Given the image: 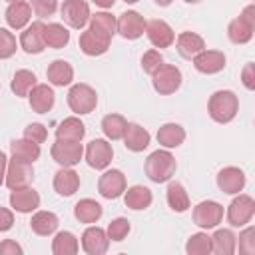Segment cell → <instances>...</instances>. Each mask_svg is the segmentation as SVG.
<instances>
[{
	"label": "cell",
	"instance_id": "1",
	"mask_svg": "<svg viewBox=\"0 0 255 255\" xmlns=\"http://www.w3.org/2000/svg\"><path fill=\"white\" fill-rule=\"evenodd\" d=\"M209 118L217 124H229L239 112V98L231 90H217L207 102Z\"/></svg>",
	"mask_w": 255,
	"mask_h": 255
},
{
	"label": "cell",
	"instance_id": "2",
	"mask_svg": "<svg viewBox=\"0 0 255 255\" xmlns=\"http://www.w3.org/2000/svg\"><path fill=\"white\" fill-rule=\"evenodd\" d=\"M177 161L167 149H155L145 159V175L153 183H165L175 175Z\"/></svg>",
	"mask_w": 255,
	"mask_h": 255
},
{
	"label": "cell",
	"instance_id": "3",
	"mask_svg": "<svg viewBox=\"0 0 255 255\" xmlns=\"http://www.w3.org/2000/svg\"><path fill=\"white\" fill-rule=\"evenodd\" d=\"M255 32V6L249 4L241 10L237 18H233L227 26V38L233 44H247L251 42Z\"/></svg>",
	"mask_w": 255,
	"mask_h": 255
},
{
	"label": "cell",
	"instance_id": "4",
	"mask_svg": "<svg viewBox=\"0 0 255 255\" xmlns=\"http://www.w3.org/2000/svg\"><path fill=\"white\" fill-rule=\"evenodd\" d=\"M68 106L76 116L92 114L98 106V94L88 84H74L68 92Z\"/></svg>",
	"mask_w": 255,
	"mask_h": 255
},
{
	"label": "cell",
	"instance_id": "5",
	"mask_svg": "<svg viewBox=\"0 0 255 255\" xmlns=\"http://www.w3.org/2000/svg\"><path fill=\"white\" fill-rule=\"evenodd\" d=\"M181 70L177 66H171V64H161L153 74H151V84H153V90L159 94V96H169V94H175L181 86Z\"/></svg>",
	"mask_w": 255,
	"mask_h": 255
},
{
	"label": "cell",
	"instance_id": "6",
	"mask_svg": "<svg viewBox=\"0 0 255 255\" xmlns=\"http://www.w3.org/2000/svg\"><path fill=\"white\" fill-rule=\"evenodd\" d=\"M50 155L62 167H74L84 157V147H82L80 141H70V139H58L56 137V141L52 143Z\"/></svg>",
	"mask_w": 255,
	"mask_h": 255
},
{
	"label": "cell",
	"instance_id": "7",
	"mask_svg": "<svg viewBox=\"0 0 255 255\" xmlns=\"http://www.w3.org/2000/svg\"><path fill=\"white\" fill-rule=\"evenodd\" d=\"M255 215V201L251 195L237 193V197L227 207V221L231 227H245Z\"/></svg>",
	"mask_w": 255,
	"mask_h": 255
},
{
	"label": "cell",
	"instance_id": "8",
	"mask_svg": "<svg viewBox=\"0 0 255 255\" xmlns=\"http://www.w3.org/2000/svg\"><path fill=\"white\" fill-rule=\"evenodd\" d=\"M223 219V205L217 201H201L193 207V223L201 229H213Z\"/></svg>",
	"mask_w": 255,
	"mask_h": 255
},
{
	"label": "cell",
	"instance_id": "9",
	"mask_svg": "<svg viewBox=\"0 0 255 255\" xmlns=\"http://www.w3.org/2000/svg\"><path fill=\"white\" fill-rule=\"evenodd\" d=\"M86 161L90 167L94 169H106L110 163H112V157H114V149H112V143L108 139H92L88 145H86Z\"/></svg>",
	"mask_w": 255,
	"mask_h": 255
},
{
	"label": "cell",
	"instance_id": "10",
	"mask_svg": "<svg viewBox=\"0 0 255 255\" xmlns=\"http://www.w3.org/2000/svg\"><path fill=\"white\" fill-rule=\"evenodd\" d=\"M34 179V167L28 161H20V159H10L8 167H6V177L4 183L8 189H18V187H26L30 185Z\"/></svg>",
	"mask_w": 255,
	"mask_h": 255
},
{
	"label": "cell",
	"instance_id": "11",
	"mask_svg": "<svg viewBox=\"0 0 255 255\" xmlns=\"http://www.w3.org/2000/svg\"><path fill=\"white\" fill-rule=\"evenodd\" d=\"M60 12H62L64 22L74 30L84 28L90 22V16H92L90 14V4L86 0H64Z\"/></svg>",
	"mask_w": 255,
	"mask_h": 255
},
{
	"label": "cell",
	"instance_id": "12",
	"mask_svg": "<svg viewBox=\"0 0 255 255\" xmlns=\"http://www.w3.org/2000/svg\"><path fill=\"white\" fill-rule=\"evenodd\" d=\"M98 191L106 199H118L126 191V175L120 169H106L98 179Z\"/></svg>",
	"mask_w": 255,
	"mask_h": 255
},
{
	"label": "cell",
	"instance_id": "13",
	"mask_svg": "<svg viewBox=\"0 0 255 255\" xmlns=\"http://www.w3.org/2000/svg\"><path fill=\"white\" fill-rule=\"evenodd\" d=\"M145 24L147 22L139 12L128 10V12L120 14V18H118V34L126 40H137L139 36H143Z\"/></svg>",
	"mask_w": 255,
	"mask_h": 255
},
{
	"label": "cell",
	"instance_id": "14",
	"mask_svg": "<svg viewBox=\"0 0 255 255\" xmlns=\"http://www.w3.org/2000/svg\"><path fill=\"white\" fill-rule=\"evenodd\" d=\"M44 22L42 20H36L32 24H28L24 28V32L20 34V48L26 52V54H40L44 52L46 48V42H44Z\"/></svg>",
	"mask_w": 255,
	"mask_h": 255
},
{
	"label": "cell",
	"instance_id": "15",
	"mask_svg": "<svg viewBox=\"0 0 255 255\" xmlns=\"http://www.w3.org/2000/svg\"><path fill=\"white\" fill-rule=\"evenodd\" d=\"M145 36L155 48H169L175 42V32L165 20H149L145 24Z\"/></svg>",
	"mask_w": 255,
	"mask_h": 255
},
{
	"label": "cell",
	"instance_id": "16",
	"mask_svg": "<svg viewBox=\"0 0 255 255\" xmlns=\"http://www.w3.org/2000/svg\"><path fill=\"white\" fill-rule=\"evenodd\" d=\"M10 207L18 213H32L40 207V195L30 185L10 189Z\"/></svg>",
	"mask_w": 255,
	"mask_h": 255
},
{
	"label": "cell",
	"instance_id": "17",
	"mask_svg": "<svg viewBox=\"0 0 255 255\" xmlns=\"http://www.w3.org/2000/svg\"><path fill=\"white\" fill-rule=\"evenodd\" d=\"M108 247H110V237L102 227L90 225L82 233V249L88 255H104L108 251Z\"/></svg>",
	"mask_w": 255,
	"mask_h": 255
},
{
	"label": "cell",
	"instance_id": "18",
	"mask_svg": "<svg viewBox=\"0 0 255 255\" xmlns=\"http://www.w3.org/2000/svg\"><path fill=\"white\" fill-rule=\"evenodd\" d=\"M225 62H227V58L221 50H201L193 58V68L201 74L211 76V74L221 72L225 68Z\"/></svg>",
	"mask_w": 255,
	"mask_h": 255
},
{
	"label": "cell",
	"instance_id": "19",
	"mask_svg": "<svg viewBox=\"0 0 255 255\" xmlns=\"http://www.w3.org/2000/svg\"><path fill=\"white\" fill-rule=\"evenodd\" d=\"M217 187L223 193L229 195H237L239 191H243L245 187V173L243 169L235 167V165H227L217 173Z\"/></svg>",
	"mask_w": 255,
	"mask_h": 255
},
{
	"label": "cell",
	"instance_id": "20",
	"mask_svg": "<svg viewBox=\"0 0 255 255\" xmlns=\"http://www.w3.org/2000/svg\"><path fill=\"white\" fill-rule=\"evenodd\" d=\"M4 18H6V24L12 30L26 28L30 24V20H32V6H30V2H26V0H14V2H10L8 8H6Z\"/></svg>",
	"mask_w": 255,
	"mask_h": 255
},
{
	"label": "cell",
	"instance_id": "21",
	"mask_svg": "<svg viewBox=\"0 0 255 255\" xmlns=\"http://www.w3.org/2000/svg\"><path fill=\"white\" fill-rule=\"evenodd\" d=\"M28 102H30L32 112H36V114H48L54 108L56 94H54V90L48 84H36L30 90V94H28Z\"/></svg>",
	"mask_w": 255,
	"mask_h": 255
},
{
	"label": "cell",
	"instance_id": "22",
	"mask_svg": "<svg viewBox=\"0 0 255 255\" xmlns=\"http://www.w3.org/2000/svg\"><path fill=\"white\" fill-rule=\"evenodd\" d=\"M80 189V175L72 167H60L54 173V191L62 197H70Z\"/></svg>",
	"mask_w": 255,
	"mask_h": 255
},
{
	"label": "cell",
	"instance_id": "23",
	"mask_svg": "<svg viewBox=\"0 0 255 255\" xmlns=\"http://www.w3.org/2000/svg\"><path fill=\"white\" fill-rule=\"evenodd\" d=\"M110 38H104V36H100L98 32H94V30H84L82 34H80V40H78V44H80V50L86 54V56H102V54H106L108 52V48H110Z\"/></svg>",
	"mask_w": 255,
	"mask_h": 255
},
{
	"label": "cell",
	"instance_id": "24",
	"mask_svg": "<svg viewBox=\"0 0 255 255\" xmlns=\"http://www.w3.org/2000/svg\"><path fill=\"white\" fill-rule=\"evenodd\" d=\"M177 54L185 60H193L201 50H205V40L195 32H181L175 38Z\"/></svg>",
	"mask_w": 255,
	"mask_h": 255
},
{
	"label": "cell",
	"instance_id": "25",
	"mask_svg": "<svg viewBox=\"0 0 255 255\" xmlns=\"http://www.w3.org/2000/svg\"><path fill=\"white\" fill-rule=\"evenodd\" d=\"M124 145L129 149V151H143L147 145H149V131L145 128H141L139 124H128L126 131H124Z\"/></svg>",
	"mask_w": 255,
	"mask_h": 255
},
{
	"label": "cell",
	"instance_id": "26",
	"mask_svg": "<svg viewBox=\"0 0 255 255\" xmlns=\"http://www.w3.org/2000/svg\"><path fill=\"white\" fill-rule=\"evenodd\" d=\"M46 78L52 86H58V88L70 86L74 80V68L66 60H54L46 70Z\"/></svg>",
	"mask_w": 255,
	"mask_h": 255
},
{
	"label": "cell",
	"instance_id": "27",
	"mask_svg": "<svg viewBox=\"0 0 255 255\" xmlns=\"http://www.w3.org/2000/svg\"><path fill=\"white\" fill-rule=\"evenodd\" d=\"M124 201H126V207L133 211H141L151 205L153 195H151V189L145 185H131L124 191Z\"/></svg>",
	"mask_w": 255,
	"mask_h": 255
},
{
	"label": "cell",
	"instance_id": "28",
	"mask_svg": "<svg viewBox=\"0 0 255 255\" xmlns=\"http://www.w3.org/2000/svg\"><path fill=\"white\" fill-rule=\"evenodd\" d=\"M10 155H12L14 159L34 163V161L40 157V143H34V141L28 139V137L12 139V141H10Z\"/></svg>",
	"mask_w": 255,
	"mask_h": 255
},
{
	"label": "cell",
	"instance_id": "29",
	"mask_svg": "<svg viewBox=\"0 0 255 255\" xmlns=\"http://www.w3.org/2000/svg\"><path fill=\"white\" fill-rule=\"evenodd\" d=\"M86 135V126L80 118L70 116L66 120L60 122V126L56 128V137L58 139H70V141H82Z\"/></svg>",
	"mask_w": 255,
	"mask_h": 255
},
{
	"label": "cell",
	"instance_id": "30",
	"mask_svg": "<svg viewBox=\"0 0 255 255\" xmlns=\"http://www.w3.org/2000/svg\"><path fill=\"white\" fill-rule=\"evenodd\" d=\"M185 139V129L179 126V124H163L159 129H157V141L159 145H163L165 149H173V147H179Z\"/></svg>",
	"mask_w": 255,
	"mask_h": 255
},
{
	"label": "cell",
	"instance_id": "31",
	"mask_svg": "<svg viewBox=\"0 0 255 255\" xmlns=\"http://www.w3.org/2000/svg\"><path fill=\"white\" fill-rule=\"evenodd\" d=\"M102 213H104L102 205H100L96 199H90V197L80 199V201L74 205V217H76L80 223H88V225H90V223H96V221H100Z\"/></svg>",
	"mask_w": 255,
	"mask_h": 255
},
{
	"label": "cell",
	"instance_id": "32",
	"mask_svg": "<svg viewBox=\"0 0 255 255\" xmlns=\"http://www.w3.org/2000/svg\"><path fill=\"white\" fill-rule=\"evenodd\" d=\"M58 215L52 213V211H36L30 219V227L36 235H42V237H48L52 235L56 229H58Z\"/></svg>",
	"mask_w": 255,
	"mask_h": 255
},
{
	"label": "cell",
	"instance_id": "33",
	"mask_svg": "<svg viewBox=\"0 0 255 255\" xmlns=\"http://www.w3.org/2000/svg\"><path fill=\"white\" fill-rule=\"evenodd\" d=\"M44 42H46L48 48L62 50L70 42V32H68V28L64 24L50 22V24L44 26Z\"/></svg>",
	"mask_w": 255,
	"mask_h": 255
},
{
	"label": "cell",
	"instance_id": "34",
	"mask_svg": "<svg viewBox=\"0 0 255 255\" xmlns=\"http://www.w3.org/2000/svg\"><path fill=\"white\" fill-rule=\"evenodd\" d=\"M237 247V237L231 229H217L211 235V251L215 255H233Z\"/></svg>",
	"mask_w": 255,
	"mask_h": 255
},
{
	"label": "cell",
	"instance_id": "35",
	"mask_svg": "<svg viewBox=\"0 0 255 255\" xmlns=\"http://www.w3.org/2000/svg\"><path fill=\"white\" fill-rule=\"evenodd\" d=\"M90 30L98 32L104 38H114V34L118 32V20L110 14V12H96L90 16Z\"/></svg>",
	"mask_w": 255,
	"mask_h": 255
},
{
	"label": "cell",
	"instance_id": "36",
	"mask_svg": "<svg viewBox=\"0 0 255 255\" xmlns=\"http://www.w3.org/2000/svg\"><path fill=\"white\" fill-rule=\"evenodd\" d=\"M165 199H167V205H169L175 213H183V211L189 209V195H187L185 187H183L179 181H171V183L167 185Z\"/></svg>",
	"mask_w": 255,
	"mask_h": 255
},
{
	"label": "cell",
	"instance_id": "37",
	"mask_svg": "<svg viewBox=\"0 0 255 255\" xmlns=\"http://www.w3.org/2000/svg\"><path fill=\"white\" fill-rule=\"evenodd\" d=\"M80 251L78 237L72 231H60L52 239V253L54 255H76Z\"/></svg>",
	"mask_w": 255,
	"mask_h": 255
},
{
	"label": "cell",
	"instance_id": "38",
	"mask_svg": "<svg viewBox=\"0 0 255 255\" xmlns=\"http://www.w3.org/2000/svg\"><path fill=\"white\" fill-rule=\"evenodd\" d=\"M126 128H128V122H126V118L120 116V114H108V116H104V120H102V131H104V135H106L108 139H112V141L122 139Z\"/></svg>",
	"mask_w": 255,
	"mask_h": 255
},
{
	"label": "cell",
	"instance_id": "39",
	"mask_svg": "<svg viewBox=\"0 0 255 255\" xmlns=\"http://www.w3.org/2000/svg\"><path fill=\"white\" fill-rule=\"evenodd\" d=\"M34 86H36V74L30 70H18L10 82V88L18 98H26Z\"/></svg>",
	"mask_w": 255,
	"mask_h": 255
},
{
	"label": "cell",
	"instance_id": "40",
	"mask_svg": "<svg viewBox=\"0 0 255 255\" xmlns=\"http://www.w3.org/2000/svg\"><path fill=\"white\" fill-rule=\"evenodd\" d=\"M185 251L189 255H209L211 253V237L203 231L193 233L185 243Z\"/></svg>",
	"mask_w": 255,
	"mask_h": 255
},
{
	"label": "cell",
	"instance_id": "41",
	"mask_svg": "<svg viewBox=\"0 0 255 255\" xmlns=\"http://www.w3.org/2000/svg\"><path fill=\"white\" fill-rule=\"evenodd\" d=\"M129 221L126 219V217H116V219H112L110 221V225H108V237H110V241H124L126 237H128V233H129Z\"/></svg>",
	"mask_w": 255,
	"mask_h": 255
},
{
	"label": "cell",
	"instance_id": "42",
	"mask_svg": "<svg viewBox=\"0 0 255 255\" xmlns=\"http://www.w3.org/2000/svg\"><path fill=\"white\" fill-rule=\"evenodd\" d=\"M18 50V44H16V36L6 30V28H0V60H8L16 54Z\"/></svg>",
	"mask_w": 255,
	"mask_h": 255
},
{
	"label": "cell",
	"instance_id": "43",
	"mask_svg": "<svg viewBox=\"0 0 255 255\" xmlns=\"http://www.w3.org/2000/svg\"><path fill=\"white\" fill-rule=\"evenodd\" d=\"M161 64H163V56H161V52L155 50V48L147 50V52L141 56V68H143V72L149 74V76H151Z\"/></svg>",
	"mask_w": 255,
	"mask_h": 255
},
{
	"label": "cell",
	"instance_id": "44",
	"mask_svg": "<svg viewBox=\"0 0 255 255\" xmlns=\"http://www.w3.org/2000/svg\"><path fill=\"white\" fill-rule=\"evenodd\" d=\"M239 253L241 255H253L255 253V229L245 227L239 233Z\"/></svg>",
	"mask_w": 255,
	"mask_h": 255
},
{
	"label": "cell",
	"instance_id": "45",
	"mask_svg": "<svg viewBox=\"0 0 255 255\" xmlns=\"http://www.w3.org/2000/svg\"><path fill=\"white\" fill-rule=\"evenodd\" d=\"M38 18H48L58 10V0H28Z\"/></svg>",
	"mask_w": 255,
	"mask_h": 255
},
{
	"label": "cell",
	"instance_id": "46",
	"mask_svg": "<svg viewBox=\"0 0 255 255\" xmlns=\"http://www.w3.org/2000/svg\"><path fill=\"white\" fill-rule=\"evenodd\" d=\"M24 137L32 139L34 143H44V141L48 139V129H46L44 124L34 122V124H28V126L24 128Z\"/></svg>",
	"mask_w": 255,
	"mask_h": 255
},
{
	"label": "cell",
	"instance_id": "47",
	"mask_svg": "<svg viewBox=\"0 0 255 255\" xmlns=\"http://www.w3.org/2000/svg\"><path fill=\"white\" fill-rule=\"evenodd\" d=\"M241 82H243V86L247 90H255V66L251 62L245 64V68L241 72Z\"/></svg>",
	"mask_w": 255,
	"mask_h": 255
},
{
	"label": "cell",
	"instance_id": "48",
	"mask_svg": "<svg viewBox=\"0 0 255 255\" xmlns=\"http://www.w3.org/2000/svg\"><path fill=\"white\" fill-rule=\"evenodd\" d=\"M0 255H22V247L14 239H4L0 243Z\"/></svg>",
	"mask_w": 255,
	"mask_h": 255
},
{
	"label": "cell",
	"instance_id": "49",
	"mask_svg": "<svg viewBox=\"0 0 255 255\" xmlns=\"http://www.w3.org/2000/svg\"><path fill=\"white\" fill-rule=\"evenodd\" d=\"M12 225H14V213L6 207H0V233L12 229Z\"/></svg>",
	"mask_w": 255,
	"mask_h": 255
},
{
	"label": "cell",
	"instance_id": "50",
	"mask_svg": "<svg viewBox=\"0 0 255 255\" xmlns=\"http://www.w3.org/2000/svg\"><path fill=\"white\" fill-rule=\"evenodd\" d=\"M6 167H8V157H6V153H4V151H0V185L4 183Z\"/></svg>",
	"mask_w": 255,
	"mask_h": 255
},
{
	"label": "cell",
	"instance_id": "51",
	"mask_svg": "<svg viewBox=\"0 0 255 255\" xmlns=\"http://www.w3.org/2000/svg\"><path fill=\"white\" fill-rule=\"evenodd\" d=\"M96 6H100V8H112L114 4H116V0H92Z\"/></svg>",
	"mask_w": 255,
	"mask_h": 255
},
{
	"label": "cell",
	"instance_id": "52",
	"mask_svg": "<svg viewBox=\"0 0 255 255\" xmlns=\"http://www.w3.org/2000/svg\"><path fill=\"white\" fill-rule=\"evenodd\" d=\"M153 2H155L157 6H169V4L173 2V0H153Z\"/></svg>",
	"mask_w": 255,
	"mask_h": 255
},
{
	"label": "cell",
	"instance_id": "53",
	"mask_svg": "<svg viewBox=\"0 0 255 255\" xmlns=\"http://www.w3.org/2000/svg\"><path fill=\"white\" fill-rule=\"evenodd\" d=\"M183 2H187V4H197V2H201V0H183Z\"/></svg>",
	"mask_w": 255,
	"mask_h": 255
},
{
	"label": "cell",
	"instance_id": "54",
	"mask_svg": "<svg viewBox=\"0 0 255 255\" xmlns=\"http://www.w3.org/2000/svg\"><path fill=\"white\" fill-rule=\"evenodd\" d=\"M126 4H135V2H139V0H124Z\"/></svg>",
	"mask_w": 255,
	"mask_h": 255
},
{
	"label": "cell",
	"instance_id": "55",
	"mask_svg": "<svg viewBox=\"0 0 255 255\" xmlns=\"http://www.w3.org/2000/svg\"><path fill=\"white\" fill-rule=\"evenodd\" d=\"M6 2H14V0H6Z\"/></svg>",
	"mask_w": 255,
	"mask_h": 255
}]
</instances>
